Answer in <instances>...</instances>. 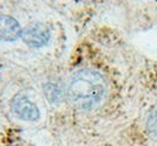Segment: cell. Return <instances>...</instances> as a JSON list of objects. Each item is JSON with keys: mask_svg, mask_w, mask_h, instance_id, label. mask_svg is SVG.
I'll return each instance as SVG.
<instances>
[{"mask_svg": "<svg viewBox=\"0 0 157 146\" xmlns=\"http://www.w3.org/2000/svg\"><path fill=\"white\" fill-rule=\"evenodd\" d=\"M105 92V79L92 69H82L73 73L66 88L70 104L79 111H90L99 105Z\"/></svg>", "mask_w": 157, "mask_h": 146, "instance_id": "obj_1", "label": "cell"}, {"mask_svg": "<svg viewBox=\"0 0 157 146\" xmlns=\"http://www.w3.org/2000/svg\"><path fill=\"white\" fill-rule=\"evenodd\" d=\"M11 110L17 118L24 122H37L40 117L38 106L25 94H17L11 100Z\"/></svg>", "mask_w": 157, "mask_h": 146, "instance_id": "obj_2", "label": "cell"}, {"mask_svg": "<svg viewBox=\"0 0 157 146\" xmlns=\"http://www.w3.org/2000/svg\"><path fill=\"white\" fill-rule=\"evenodd\" d=\"M23 41L30 47L39 48L45 46L51 39V33L44 24H31L21 33Z\"/></svg>", "mask_w": 157, "mask_h": 146, "instance_id": "obj_3", "label": "cell"}, {"mask_svg": "<svg viewBox=\"0 0 157 146\" xmlns=\"http://www.w3.org/2000/svg\"><path fill=\"white\" fill-rule=\"evenodd\" d=\"M21 27L13 17L0 16V41H14L21 37Z\"/></svg>", "mask_w": 157, "mask_h": 146, "instance_id": "obj_4", "label": "cell"}, {"mask_svg": "<svg viewBox=\"0 0 157 146\" xmlns=\"http://www.w3.org/2000/svg\"><path fill=\"white\" fill-rule=\"evenodd\" d=\"M147 130L152 138L157 139V108H154L147 119Z\"/></svg>", "mask_w": 157, "mask_h": 146, "instance_id": "obj_5", "label": "cell"}, {"mask_svg": "<svg viewBox=\"0 0 157 146\" xmlns=\"http://www.w3.org/2000/svg\"><path fill=\"white\" fill-rule=\"evenodd\" d=\"M62 93H63V90L57 84L50 83L45 86V94L51 101H58L62 97Z\"/></svg>", "mask_w": 157, "mask_h": 146, "instance_id": "obj_6", "label": "cell"}]
</instances>
